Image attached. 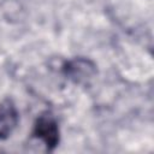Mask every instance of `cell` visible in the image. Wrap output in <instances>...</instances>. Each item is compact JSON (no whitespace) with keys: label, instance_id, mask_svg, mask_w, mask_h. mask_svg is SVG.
<instances>
[{"label":"cell","instance_id":"1","mask_svg":"<svg viewBox=\"0 0 154 154\" xmlns=\"http://www.w3.org/2000/svg\"><path fill=\"white\" fill-rule=\"evenodd\" d=\"M32 135L36 138H40L47 147L52 150L59 143V128L55 119L49 114H41L34 125Z\"/></svg>","mask_w":154,"mask_h":154},{"label":"cell","instance_id":"2","mask_svg":"<svg viewBox=\"0 0 154 154\" xmlns=\"http://www.w3.org/2000/svg\"><path fill=\"white\" fill-rule=\"evenodd\" d=\"M18 124V112L11 100L0 103V140L7 138Z\"/></svg>","mask_w":154,"mask_h":154}]
</instances>
